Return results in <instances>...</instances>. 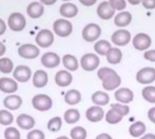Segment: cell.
<instances>
[{
    "label": "cell",
    "mask_w": 155,
    "mask_h": 139,
    "mask_svg": "<svg viewBox=\"0 0 155 139\" xmlns=\"http://www.w3.org/2000/svg\"><path fill=\"white\" fill-rule=\"evenodd\" d=\"M97 77L102 81V86L106 91H114L122 84L121 76L110 67H102L97 71Z\"/></svg>",
    "instance_id": "obj_1"
},
{
    "label": "cell",
    "mask_w": 155,
    "mask_h": 139,
    "mask_svg": "<svg viewBox=\"0 0 155 139\" xmlns=\"http://www.w3.org/2000/svg\"><path fill=\"white\" fill-rule=\"evenodd\" d=\"M102 34V28L99 24L95 23H90L86 24L83 31H82V36L83 39L87 43H94L98 41Z\"/></svg>",
    "instance_id": "obj_2"
},
{
    "label": "cell",
    "mask_w": 155,
    "mask_h": 139,
    "mask_svg": "<svg viewBox=\"0 0 155 139\" xmlns=\"http://www.w3.org/2000/svg\"><path fill=\"white\" fill-rule=\"evenodd\" d=\"M53 30L60 37H68L73 33V24L67 19H56L53 24Z\"/></svg>",
    "instance_id": "obj_3"
},
{
    "label": "cell",
    "mask_w": 155,
    "mask_h": 139,
    "mask_svg": "<svg viewBox=\"0 0 155 139\" xmlns=\"http://www.w3.org/2000/svg\"><path fill=\"white\" fill-rule=\"evenodd\" d=\"M7 26L14 32H21L26 26V19L23 14L14 12L8 16Z\"/></svg>",
    "instance_id": "obj_4"
},
{
    "label": "cell",
    "mask_w": 155,
    "mask_h": 139,
    "mask_svg": "<svg viewBox=\"0 0 155 139\" xmlns=\"http://www.w3.org/2000/svg\"><path fill=\"white\" fill-rule=\"evenodd\" d=\"M80 65L85 71H94L100 65V58L96 53H85L80 60Z\"/></svg>",
    "instance_id": "obj_5"
},
{
    "label": "cell",
    "mask_w": 155,
    "mask_h": 139,
    "mask_svg": "<svg viewBox=\"0 0 155 139\" xmlns=\"http://www.w3.org/2000/svg\"><path fill=\"white\" fill-rule=\"evenodd\" d=\"M136 81L143 85H151L155 81V68L143 67L136 73Z\"/></svg>",
    "instance_id": "obj_6"
},
{
    "label": "cell",
    "mask_w": 155,
    "mask_h": 139,
    "mask_svg": "<svg viewBox=\"0 0 155 139\" xmlns=\"http://www.w3.org/2000/svg\"><path fill=\"white\" fill-rule=\"evenodd\" d=\"M133 46L137 51H146L152 45V38L149 34L145 33H136L132 39Z\"/></svg>",
    "instance_id": "obj_7"
},
{
    "label": "cell",
    "mask_w": 155,
    "mask_h": 139,
    "mask_svg": "<svg viewBox=\"0 0 155 139\" xmlns=\"http://www.w3.org/2000/svg\"><path fill=\"white\" fill-rule=\"evenodd\" d=\"M111 41L116 46H125L132 41V34L128 30L121 28L119 30H116L114 33H112Z\"/></svg>",
    "instance_id": "obj_8"
},
{
    "label": "cell",
    "mask_w": 155,
    "mask_h": 139,
    "mask_svg": "<svg viewBox=\"0 0 155 139\" xmlns=\"http://www.w3.org/2000/svg\"><path fill=\"white\" fill-rule=\"evenodd\" d=\"M32 105L38 111H47L52 108L53 100L46 94H37L33 98Z\"/></svg>",
    "instance_id": "obj_9"
},
{
    "label": "cell",
    "mask_w": 155,
    "mask_h": 139,
    "mask_svg": "<svg viewBox=\"0 0 155 139\" xmlns=\"http://www.w3.org/2000/svg\"><path fill=\"white\" fill-rule=\"evenodd\" d=\"M54 41V35L49 29L40 30L35 36V43L41 48L50 47Z\"/></svg>",
    "instance_id": "obj_10"
},
{
    "label": "cell",
    "mask_w": 155,
    "mask_h": 139,
    "mask_svg": "<svg viewBox=\"0 0 155 139\" xmlns=\"http://www.w3.org/2000/svg\"><path fill=\"white\" fill-rule=\"evenodd\" d=\"M17 52L20 57L24 59L32 60L39 56L40 49L33 43H25V44H22L18 48Z\"/></svg>",
    "instance_id": "obj_11"
},
{
    "label": "cell",
    "mask_w": 155,
    "mask_h": 139,
    "mask_svg": "<svg viewBox=\"0 0 155 139\" xmlns=\"http://www.w3.org/2000/svg\"><path fill=\"white\" fill-rule=\"evenodd\" d=\"M114 99L117 102L128 105L134 100V93L129 88H119L114 91Z\"/></svg>",
    "instance_id": "obj_12"
},
{
    "label": "cell",
    "mask_w": 155,
    "mask_h": 139,
    "mask_svg": "<svg viewBox=\"0 0 155 139\" xmlns=\"http://www.w3.org/2000/svg\"><path fill=\"white\" fill-rule=\"evenodd\" d=\"M105 113L103 109V107L100 106H92L87 109L85 112V117L88 121L92 123H98L101 122L104 118Z\"/></svg>",
    "instance_id": "obj_13"
},
{
    "label": "cell",
    "mask_w": 155,
    "mask_h": 139,
    "mask_svg": "<svg viewBox=\"0 0 155 139\" xmlns=\"http://www.w3.org/2000/svg\"><path fill=\"white\" fill-rule=\"evenodd\" d=\"M96 14L100 19L103 20H110L115 14V10L112 7L108 1L101 2L96 9Z\"/></svg>",
    "instance_id": "obj_14"
},
{
    "label": "cell",
    "mask_w": 155,
    "mask_h": 139,
    "mask_svg": "<svg viewBox=\"0 0 155 139\" xmlns=\"http://www.w3.org/2000/svg\"><path fill=\"white\" fill-rule=\"evenodd\" d=\"M61 62V58L59 55L53 52H45L41 57V63L47 69H54L59 66Z\"/></svg>",
    "instance_id": "obj_15"
},
{
    "label": "cell",
    "mask_w": 155,
    "mask_h": 139,
    "mask_svg": "<svg viewBox=\"0 0 155 139\" xmlns=\"http://www.w3.org/2000/svg\"><path fill=\"white\" fill-rule=\"evenodd\" d=\"M13 77L19 82H27L32 77V71L26 65H18L13 71Z\"/></svg>",
    "instance_id": "obj_16"
},
{
    "label": "cell",
    "mask_w": 155,
    "mask_h": 139,
    "mask_svg": "<svg viewBox=\"0 0 155 139\" xmlns=\"http://www.w3.org/2000/svg\"><path fill=\"white\" fill-rule=\"evenodd\" d=\"M45 12V6L41 2L34 1L31 2L26 7V14L32 19L40 18Z\"/></svg>",
    "instance_id": "obj_17"
},
{
    "label": "cell",
    "mask_w": 155,
    "mask_h": 139,
    "mask_svg": "<svg viewBox=\"0 0 155 139\" xmlns=\"http://www.w3.org/2000/svg\"><path fill=\"white\" fill-rule=\"evenodd\" d=\"M54 81L59 87H68L73 82V75L67 70H61L56 72Z\"/></svg>",
    "instance_id": "obj_18"
},
{
    "label": "cell",
    "mask_w": 155,
    "mask_h": 139,
    "mask_svg": "<svg viewBox=\"0 0 155 139\" xmlns=\"http://www.w3.org/2000/svg\"><path fill=\"white\" fill-rule=\"evenodd\" d=\"M79 9L77 5L71 2H65L61 5L59 8V13L64 18H74L77 15Z\"/></svg>",
    "instance_id": "obj_19"
},
{
    "label": "cell",
    "mask_w": 155,
    "mask_h": 139,
    "mask_svg": "<svg viewBox=\"0 0 155 139\" xmlns=\"http://www.w3.org/2000/svg\"><path fill=\"white\" fill-rule=\"evenodd\" d=\"M133 21V15L128 11H121L119 12L114 19V24L120 28H124L128 26Z\"/></svg>",
    "instance_id": "obj_20"
},
{
    "label": "cell",
    "mask_w": 155,
    "mask_h": 139,
    "mask_svg": "<svg viewBox=\"0 0 155 139\" xmlns=\"http://www.w3.org/2000/svg\"><path fill=\"white\" fill-rule=\"evenodd\" d=\"M17 82L11 78L3 77L0 78V90L4 93H14L17 90Z\"/></svg>",
    "instance_id": "obj_21"
},
{
    "label": "cell",
    "mask_w": 155,
    "mask_h": 139,
    "mask_svg": "<svg viewBox=\"0 0 155 139\" xmlns=\"http://www.w3.org/2000/svg\"><path fill=\"white\" fill-rule=\"evenodd\" d=\"M92 102L96 105V106H100V107H104L106 106L110 103V96L107 92L105 91H102V90H97L95 92H94L92 94L91 97Z\"/></svg>",
    "instance_id": "obj_22"
},
{
    "label": "cell",
    "mask_w": 155,
    "mask_h": 139,
    "mask_svg": "<svg viewBox=\"0 0 155 139\" xmlns=\"http://www.w3.org/2000/svg\"><path fill=\"white\" fill-rule=\"evenodd\" d=\"M146 125L143 121H135L129 127V134L134 138H140L146 133Z\"/></svg>",
    "instance_id": "obj_23"
},
{
    "label": "cell",
    "mask_w": 155,
    "mask_h": 139,
    "mask_svg": "<svg viewBox=\"0 0 155 139\" xmlns=\"http://www.w3.org/2000/svg\"><path fill=\"white\" fill-rule=\"evenodd\" d=\"M48 83V74L45 71L38 70L33 75V84L35 88L41 89Z\"/></svg>",
    "instance_id": "obj_24"
},
{
    "label": "cell",
    "mask_w": 155,
    "mask_h": 139,
    "mask_svg": "<svg viewBox=\"0 0 155 139\" xmlns=\"http://www.w3.org/2000/svg\"><path fill=\"white\" fill-rule=\"evenodd\" d=\"M107 62L112 65H116L120 63L123 60V52L118 47H112L106 54Z\"/></svg>",
    "instance_id": "obj_25"
},
{
    "label": "cell",
    "mask_w": 155,
    "mask_h": 139,
    "mask_svg": "<svg viewBox=\"0 0 155 139\" xmlns=\"http://www.w3.org/2000/svg\"><path fill=\"white\" fill-rule=\"evenodd\" d=\"M16 123L19 128L25 130L32 129L35 125V119L31 116L26 114H20L16 118Z\"/></svg>",
    "instance_id": "obj_26"
},
{
    "label": "cell",
    "mask_w": 155,
    "mask_h": 139,
    "mask_svg": "<svg viewBox=\"0 0 155 139\" xmlns=\"http://www.w3.org/2000/svg\"><path fill=\"white\" fill-rule=\"evenodd\" d=\"M62 62L64 67L69 71H75L79 68V62L74 55L65 54L62 58Z\"/></svg>",
    "instance_id": "obj_27"
},
{
    "label": "cell",
    "mask_w": 155,
    "mask_h": 139,
    "mask_svg": "<svg viewBox=\"0 0 155 139\" xmlns=\"http://www.w3.org/2000/svg\"><path fill=\"white\" fill-rule=\"evenodd\" d=\"M82 100V94L79 90L72 89L64 94V102L70 106L77 105Z\"/></svg>",
    "instance_id": "obj_28"
},
{
    "label": "cell",
    "mask_w": 155,
    "mask_h": 139,
    "mask_svg": "<svg viewBox=\"0 0 155 139\" xmlns=\"http://www.w3.org/2000/svg\"><path fill=\"white\" fill-rule=\"evenodd\" d=\"M23 103L21 97L18 95H9L4 99V106L10 110L18 109Z\"/></svg>",
    "instance_id": "obj_29"
},
{
    "label": "cell",
    "mask_w": 155,
    "mask_h": 139,
    "mask_svg": "<svg viewBox=\"0 0 155 139\" xmlns=\"http://www.w3.org/2000/svg\"><path fill=\"white\" fill-rule=\"evenodd\" d=\"M112 48V43L107 40H98L94 43V49L97 55L106 56L109 50Z\"/></svg>",
    "instance_id": "obj_30"
},
{
    "label": "cell",
    "mask_w": 155,
    "mask_h": 139,
    "mask_svg": "<svg viewBox=\"0 0 155 139\" xmlns=\"http://www.w3.org/2000/svg\"><path fill=\"white\" fill-rule=\"evenodd\" d=\"M81 114L77 109H69L64 114V119L67 124L73 125L80 120Z\"/></svg>",
    "instance_id": "obj_31"
},
{
    "label": "cell",
    "mask_w": 155,
    "mask_h": 139,
    "mask_svg": "<svg viewBox=\"0 0 155 139\" xmlns=\"http://www.w3.org/2000/svg\"><path fill=\"white\" fill-rule=\"evenodd\" d=\"M124 117H122L118 112H116L114 109H110L104 116V119L105 121L110 124V125H116L119 124L122 120H123Z\"/></svg>",
    "instance_id": "obj_32"
},
{
    "label": "cell",
    "mask_w": 155,
    "mask_h": 139,
    "mask_svg": "<svg viewBox=\"0 0 155 139\" xmlns=\"http://www.w3.org/2000/svg\"><path fill=\"white\" fill-rule=\"evenodd\" d=\"M143 100L151 104H155V86L147 85L142 90Z\"/></svg>",
    "instance_id": "obj_33"
},
{
    "label": "cell",
    "mask_w": 155,
    "mask_h": 139,
    "mask_svg": "<svg viewBox=\"0 0 155 139\" xmlns=\"http://www.w3.org/2000/svg\"><path fill=\"white\" fill-rule=\"evenodd\" d=\"M14 71V62L7 57L0 59V71L2 73H11Z\"/></svg>",
    "instance_id": "obj_34"
},
{
    "label": "cell",
    "mask_w": 155,
    "mask_h": 139,
    "mask_svg": "<svg viewBox=\"0 0 155 139\" xmlns=\"http://www.w3.org/2000/svg\"><path fill=\"white\" fill-rule=\"evenodd\" d=\"M71 139H86L87 138V131L83 127H74L70 131Z\"/></svg>",
    "instance_id": "obj_35"
},
{
    "label": "cell",
    "mask_w": 155,
    "mask_h": 139,
    "mask_svg": "<svg viewBox=\"0 0 155 139\" xmlns=\"http://www.w3.org/2000/svg\"><path fill=\"white\" fill-rule=\"evenodd\" d=\"M63 125V120L60 117H54L53 118H51L48 123H47V128L49 131L51 132H58Z\"/></svg>",
    "instance_id": "obj_36"
},
{
    "label": "cell",
    "mask_w": 155,
    "mask_h": 139,
    "mask_svg": "<svg viewBox=\"0 0 155 139\" xmlns=\"http://www.w3.org/2000/svg\"><path fill=\"white\" fill-rule=\"evenodd\" d=\"M111 108L114 109L116 112H118L122 117H126L130 113V107L126 104H122V103H113L111 104Z\"/></svg>",
    "instance_id": "obj_37"
},
{
    "label": "cell",
    "mask_w": 155,
    "mask_h": 139,
    "mask_svg": "<svg viewBox=\"0 0 155 139\" xmlns=\"http://www.w3.org/2000/svg\"><path fill=\"white\" fill-rule=\"evenodd\" d=\"M14 121V116L7 110H0V124L3 126H9Z\"/></svg>",
    "instance_id": "obj_38"
},
{
    "label": "cell",
    "mask_w": 155,
    "mask_h": 139,
    "mask_svg": "<svg viewBox=\"0 0 155 139\" xmlns=\"http://www.w3.org/2000/svg\"><path fill=\"white\" fill-rule=\"evenodd\" d=\"M108 2L115 11H119V12L124 11L127 6L126 0H108Z\"/></svg>",
    "instance_id": "obj_39"
},
{
    "label": "cell",
    "mask_w": 155,
    "mask_h": 139,
    "mask_svg": "<svg viewBox=\"0 0 155 139\" xmlns=\"http://www.w3.org/2000/svg\"><path fill=\"white\" fill-rule=\"evenodd\" d=\"M5 139H20L21 135L18 129L15 128H7L5 130Z\"/></svg>",
    "instance_id": "obj_40"
},
{
    "label": "cell",
    "mask_w": 155,
    "mask_h": 139,
    "mask_svg": "<svg viewBox=\"0 0 155 139\" xmlns=\"http://www.w3.org/2000/svg\"><path fill=\"white\" fill-rule=\"evenodd\" d=\"M45 136L44 134L43 131L39 130V129H34V130H31L27 137L26 139H45Z\"/></svg>",
    "instance_id": "obj_41"
},
{
    "label": "cell",
    "mask_w": 155,
    "mask_h": 139,
    "mask_svg": "<svg viewBox=\"0 0 155 139\" xmlns=\"http://www.w3.org/2000/svg\"><path fill=\"white\" fill-rule=\"evenodd\" d=\"M143 58L146 61L155 62V49H148L144 52L143 53Z\"/></svg>",
    "instance_id": "obj_42"
},
{
    "label": "cell",
    "mask_w": 155,
    "mask_h": 139,
    "mask_svg": "<svg viewBox=\"0 0 155 139\" xmlns=\"http://www.w3.org/2000/svg\"><path fill=\"white\" fill-rule=\"evenodd\" d=\"M142 5L144 8L153 10L155 8V0H142Z\"/></svg>",
    "instance_id": "obj_43"
},
{
    "label": "cell",
    "mask_w": 155,
    "mask_h": 139,
    "mask_svg": "<svg viewBox=\"0 0 155 139\" xmlns=\"http://www.w3.org/2000/svg\"><path fill=\"white\" fill-rule=\"evenodd\" d=\"M147 117H148V119L152 122L155 124V107L151 108L148 112H147Z\"/></svg>",
    "instance_id": "obj_44"
},
{
    "label": "cell",
    "mask_w": 155,
    "mask_h": 139,
    "mask_svg": "<svg viewBox=\"0 0 155 139\" xmlns=\"http://www.w3.org/2000/svg\"><path fill=\"white\" fill-rule=\"evenodd\" d=\"M79 2L84 6H92L97 3V0H79Z\"/></svg>",
    "instance_id": "obj_45"
},
{
    "label": "cell",
    "mask_w": 155,
    "mask_h": 139,
    "mask_svg": "<svg viewBox=\"0 0 155 139\" xmlns=\"http://www.w3.org/2000/svg\"><path fill=\"white\" fill-rule=\"evenodd\" d=\"M5 31H6V24L2 18H0V35H3L5 33Z\"/></svg>",
    "instance_id": "obj_46"
},
{
    "label": "cell",
    "mask_w": 155,
    "mask_h": 139,
    "mask_svg": "<svg viewBox=\"0 0 155 139\" xmlns=\"http://www.w3.org/2000/svg\"><path fill=\"white\" fill-rule=\"evenodd\" d=\"M95 139H114L112 137V136L111 135H109V134H107V133H101V134H99Z\"/></svg>",
    "instance_id": "obj_47"
},
{
    "label": "cell",
    "mask_w": 155,
    "mask_h": 139,
    "mask_svg": "<svg viewBox=\"0 0 155 139\" xmlns=\"http://www.w3.org/2000/svg\"><path fill=\"white\" fill-rule=\"evenodd\" d=\"M39 2H41L44 5H53L57 2V0H39Z\"/></svg>",
    "instance_id": "obj_48"
},
{
    "label": "cell",
    "mask_w": 155,
    "mask_h": 139,
    "mask_svg": "<svg viewBox=\"0 0 155 139\" xmlns=\"http://www.w3.org/2000/svg\"><path fill=\"white\" fill-rule=\"evenodd\" d=\"M139 139H155V135L153 133H145Z\"/></svg>",
    "instance_id": "obj_49"
},
{
    "label": "cell",
    "mask_w": 155,
    "mask_h": 139,
    "mask_svg": "<svg viewBox=\"0 0 155 139\" xmlns=\"http://www.w3.org/2000/svg\"><path fill=\"white\" fill-rule=\"evenodd\" d=\"M5 51H6L5 45L2 42H0V57L3 56V55L5 53Z\"/></svg>",
    "instance_id": "obj_50"
},
{
    "label": "cell",
    "mask_w": 155,
    "mask_h": 139,
    "mask_svg": "<svg viewBox=\"0 0 155 139\" xmlns=\"http://www.w3.org/2000/svg\"><path fill=\"white\" fill-rule=\"evenodd\" d=\"M130 5H138L140 4H142V0H126Z\"/></svg>",
    "instance_id": "obj_51"
},
{
    "label": "cell",
    "mask_w": 155,
    "mask_h": 139,
    "mask_svg": "<svg viewBox=\"0 0 155 139\" xmlns=\"http://www.w3.org/2000/svg\"><path fill=\"white\" fill-rule=\"evenodd\" d=\"M56 139H70V138H69V137H65V136H62V137H57Z\"/></svg>",
    "instance_id": "obj_52"
},
{
    "label": "cell",
    "mask_w": 155,
    "mask_h": 139,
    "mask_svg": "<svg viewBox=\"0 0 155 139\" xmlns=\"http://www.w3.org/2000/svg\"><path fill=\"white\" fill-rule=\"evenodd\" d=\"M62 1H64V2H69V1H71V0H62Z\"/></svg>",
    "instance_id": "obj_53"
}]
</instances>
